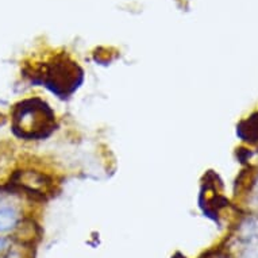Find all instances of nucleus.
Listing matches in <instances>:
<instances>
[{
  "instance_id": "f257e3e1",
  "label": "nucleus",
  "mask_w": 258,
  "mask_h": 258,
  "mask_svg": "<svg viewBox=\"0 0 258 258\" xmlns=\"http://www.w3.org/2000/svg\"><path fill=\"white\" fill-rule=\"evenodd\" d=\"M21 219L11 207H0V235H9L15 231Z\"/></svg>"
}]
</instances>
